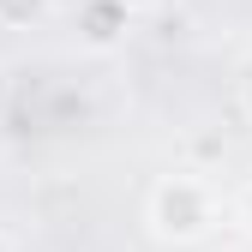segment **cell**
I'll use <instances>...</instances> for the list:
<instances>
[{
  "mask_svg": "<svg viewBox=\"0 0 252 252\" xmlns=\"http://www.w3.org/2000/svg\"><path fill=\"white\" fill-rule=\"evenodd\" d=\"M144 222H150V234L162 240V246H198V240L216 234L222 204H216L210 180H198V174H162V180L150 186Z\"/></svg>",
  "mask_w": 252,
  "mask_h": 252,
  "instance_id": "cell-1",
  "label": "cell"
},
{
  "mask_svg": "<svg viewBox=\"0 0 252 252\" xmlns=\"http://www.w3.org/2000/svg\"><path fill=\"white\" fill-rule=\"evenodd\" d=\"M132 6L126 0H78V42L90 54H114L126 36H132Z\"/></svg>",
  "mask_w": 252,
  "mask_h": 252,
  "instance_id": "cell-2",
  "label": "cell"
},
{
  "mask_svg": "<svg viewBox=\"0 0 252 252\" xmlns=\"http://www.w3.org/2000/svg\"><path fill=\"white\" fill-rule=\"evenodd\" d=\"M48 6H54V0H0V30H30V24H42Z\"/></svg>",
  "mask_w": 252,
  "mask_h": 252,
  "instance_id": "cell-3",
  "label": "cell"
},
{
  "mask_svg": "<svg viewBox=\"0 0 252 252\" xmlns=\"http://www.w3.org/2000/svg\"><path fill=\"white\" fill-rule=\"evenodd\" d=\"M234 216H240V222H246V228H252V180H246V186H240V198H234Z\"/></svg>",
  "mask_w": 252,
  "mask_h": 252,
  "instance_id": "cell-4",
  "label": "cell"
},
{
  "mask_svg": "<svg viewBox=\"0 0 252 252\" xmlns=\"http://www.w3.org/2000/svg\"><path fill=\"white\" fill-rule=\"evenodd\" d=\"M240 108L252 114V78H240Z\"/></svg>",
  "mask_w": 252,
  "mask_h": 252,
  "instance_id": "cell-5",
  "label": "cell"
},
{
  "mask_svg": "<svg viewBox=\"0 0 252 252\" xmlns=\"http://www.w3.org/2000/svg\"><path fill=\"white\" fill-rule=\"evenodd\" d=\"M0 252H18V246H12V234H6V228H0Z\"/></svg>",
  "mask_w": 252,
  "mask_h": 252,
  "instance_id": "cell-6",
  "label": "cell"
},
{
  "mask_svg": "<svg viewBox=\"0 0 252 252\" xmlns=\"http://www.w3.org/2000/svg\"><path fill=\"white\" fill-rule=\"evenodd\" d=\"M126 6H132V12H144V6H156V0H126Z\"/></svg>",
  "mask_w": 252,
  "mask_h": 252,
  "instance_id": "cell-7",
  "label": "cell"
}]
</instances>
